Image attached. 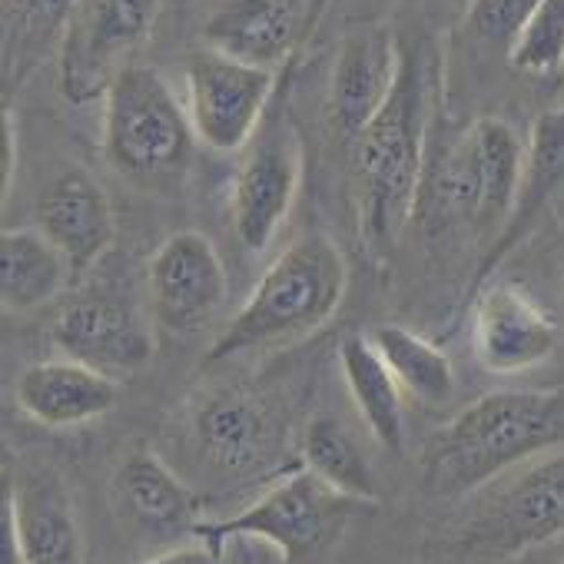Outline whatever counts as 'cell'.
Returning a JSON list of instances; mask_svg holds the SVG:
<instances>
[{
    "instance_id": "1",
    "label": "cell",
    "mask_w": 564,
    "mask_h": 564,
    "mask_svg": "<svg viewBox=\"0 0 564 564\" xmlns=\"http://www.w3.org/2000/svg\"><path fill=\"white\" fill-rule=\"evenodd\" d=\"M432 70L425 44L402 41L395 87L369 127L352 140L356 213L372 252H389L415 219L432 133Z\"/></svg>"
},
{
    "instance_id": "2",
    "label": "cell",
    "mask_w": 564,
    "mask_h": 564,
    "mask_svg": "<svg viewBox=\"0 0 564 564\" xmlns=\"http://www.w3.org/2000/svg\"><path fill=\"white\" fill-rule=\"evenodd\" d=\"M564 448V392L501 389L468 402L422 452V481L435 498H468L518 465Z\"/></svg>"
},
{
    "instance_id": "3",
    "label": "cell",
    "mask_w": 564,
    "mask_h": 564,
    "mask_svg": "<svg viewBox=\"0 0 564 564\" xmlns=\"http://www.w3.org/2000/svg\"><path fill=\"white\" fill-rule=\"evenodd\" d=\"M349 293V262L326 232H303L256 279V286L206 352V366L290 346L319 333Z\"/></svg>"
},
{
    "instance_id": "4",
    "label": "cell",
    "mask_w": 564,
    "mask_h": 564,
    "mask_svg": "<svg viewBox=\"0 0 564 564\" xmlns=\"http://www.w3.org/2000/svg\"><path fill=\"white\" fill-rule=\"evenodd\" d=\"M524 166V140L501 117H478L425 166L415 219L435 236L465 229L491 239L511 216Z\"/></svg>"
},
{
    "instance_id": "5",
    "label": "cell",
    "mask_w": 564,
    "mask_h": 564,
    "mask_svg": "<svg viewBox=\"0 0 564 564\" xmlns=\"http://www.w3.org/2000/svg\"><path fill=\"white\" fill-rule=\"evenodd\" d=\"M104 160L140 186H173L199 147L186 100L156 67L130 64L104 97Z\"/></svg>"
},
{
    "instance_id": "6",
    "label": "cell",
    "mask_w": 564,
    "mask_h": 564,
    "mask_svg": "<svg viewBox=\"0 0 564 564\" xmlns=\"http://www.w3.org/2000/svg\"><path fill=\"white\" fill-rule=\"evenodd\" d=\"M366 501L349 498L313 475L306 465L269 485L249 508L223 521H199L193 538L223 547L232 538H256L272 544L286 564H310L323 557L362 511Z\"/></svg>"
},
{
    "instance_id": "7",
    "label": "cell",
    "mask_w": 564,
    "mask_h": 564,
    "mask_svg": "<svg viewBox=\"0 0 564 564\" xmlns=\"http://www.w3.org/2000/svg\"><path fill=\"white\" fill-rule=\"evenodd\" d=\"M564 538V448L538 455L465 498L458 541L485 557H514Z\"/></svg>"
},
{
    "instance_id": "8",
    "label": "cell",
    "mask_w": 564,
    "mask_h": 564,
    "mask_svg": "<svg viewBox=\"0 0 564 564\" xmlns=\"http://www.w3.org/2000/svg\"><path fill=\"white\" fill-rule=\"evenodd\" d=\"M160 11L163 0H80L57 51L61 97L70 107L104 104L113 80L150 41Z\"/></svg>"
},
{
    "instance_id": "9",
    "label": "cell",
    "mask_w": 564,
    "mask_h": 564,
    "mask_svg": "<svg viewBox=\"0 0 564 564\" xmlns=\"http://www.w3.org/2000/svg\"><path fill=\"white\" fill-rule=\"evenodd\" d=\"M303 166V137L290 110L272 104L265 123L242 150L229 183V223L239 246H246L249 252H262L272 246L296 206Z\"/></svg>"
},
{
    "instance_id": "10",
    "label": "cell",
    "mask_w": 564,
    "mask_h": 564,
    "mask_svg": "<svg viewBox=\"0 0 564 564\" xmlns=\"http://www.w3.org/2000/svg\"><path fill=\"white\" fill-rule=\"evenodd\" d=\"M183 84L199 147L229 156L242 153L265 123L275 104L279 70L239 61L203 44L196 54H189L183 67Z\"/></svg>"
},
{
    "instance_id": "11",
    "label": "cell",
    "mask_w": 564,
    "mask_h": 564,
    "mask_svg": "<svg viewBox=\"0 0 564 564\" xmlns=\"http://www.w3.org/2000/svg\"><path fill=\"white\" fill-rule=\"evenodd\" d=\"M471 352L491 376H521L544 366L561 343L557 319L518 279L495 275L468 300Z\"/></svg>"
},
{
    "instance_id": "12",
    "label": "cell",
    "mask_w": 564,
    "mask_h": 564,
    "mask_svg": "<svg viewBox=\"0 0 564 564\" xmlns=\"http://www.w3.org/2000/svg\"><path fill=\"white\" fill-rule=\"evenodd\" d=\"M147 290L153 319L176 336H193L223 313L229 279L213 239L199 229H180L150 256Z\"/></svg>"
},
{
    "instance_id": "13",
    "label": "cell",
    "mask_w": 564,
    "mask_h": 564,
    "mask_svg": "<svg viewBox=\"0 0 564 564\" xmlns=\"http://www.w3.org/2000/svg\"><path fill=\"white\" fill-rule=\"evenodd\" d=\"M186 432L203 468L226 478H249L269 468L286 435L275 412L246 389L199 395L189 409Z\"/></svg>"
},
{
    "instance_id": "14",
    "label": "cell",
    "mask_w": 564,
    "mask_h": 564,
    "mask_svg": "<svg viewBox=\"0 0 564 564\" xmlns=\"http://www.w3.org/2000/svg\"><path fill=\"white\" fill-rule=\"evenodd\" d=\"M326 4L329 0H216L203 21V44L282 74L313 37Z\"/></svg>"
},
{
    "instance_id": "15",
    "label": "cell",
    "mask_w": 564,
    "mask_h": 564,
    "mask_svg": "<svg viewBox=\"0 0 564 564\" xmlns=\"http://www.w3.org/2000/svg\"><path fill=\"white\" fill-rule=\"evenodd\" d=\"M54 346L113 379L150 366L156 336L143 310L117 293H87L64 306L54 323Z\"/></svg>"
},
{
    "instance_id": "16",
    "label": "cell",
    "mask_w": 564,
    "mask_h": 564,
    "mask_svg": "<svg viewBox=\"0 0 564 564\" xmlns=\"http://www.w3.org/2000/svg\"><path fill=\"white\" fill-rule=\"evenodd\" d=\"M8 564H84L70 491L51 468H24L4 498Z\"/></svg>"
},
{
    "instance_id": "17",
    "label": "cell",
    "mask_w": 564,
    "mask_h": 564,
    "mask_svg": "<svg viewBox=\"0 0 564 564\" xmlns=\"http://www.w3.org/2000/svg\"><path fill=\"white\" fill-rule=\"evenodd\" d=\"M402 64V41L389 24H359L339 41L329 70V123L343 140H356L389 100Z\"/></svg>"
},
{
    "instance_id": "18",
    "label": "cell",
    "mask_w": 564,
    "mask_h": 564,
    "mask_svg": "<svg viewBox=\"0 0 564 564\" xmlns=\"http://www.w3.org/2000/svg\"><path fill=\"white\" fill-rule=\"evenodd\" d=\"M34 226L67 256L74 275L90 272L117 242V216L104 183L74 163L44 183Z\"/></svg>"
},
{
    "instance_id": "19",
    "label": "cell",
    "mask_w": 564,
    "mask_h": 564,
    "mask_svg": "<svg viewBox=\"0 0 564 564\" xmlns=\"http://www.w3.org/2000/svg\"><path fill=\"white\" fill-rule=\"evenodd\" d=\"M564 189V104L538 113L531 123V133L524 140V166H521V183L518 196L511 206L508 223L501 232L488 242L465 296H471L478 286L498 275V269L511 259V252L538 229L541 216L551 209L557 193Z\"/></svg>"
},
{
    "instance_id": "20",
    "label": "cell",
    "mask_w": 564,
    "mask_h": 564,
    "mask_svg": "<svg viewBox=\"0 0 564 564\" xmlns=\"http://www.w3.org/2000/svg\"><path fill=\"white\" fill-rule=\"evenodd\" d=\"M113 501L137 531L153 538L193 534L203 521L199 495L150 448L123 455L113 471Z\"/></svg>"
},
{
    "instance_id": "21",
    "label": "cell",
    "mask_w": 564,
    "mask_h": 564,
    "mask_svg": "<svg viewBox=\"0 0 564 564\" xmlns=\"http://www.w3.org/2000/svg\"><path fill=\"white\" fill-rule=\"evenodd\" d=\"M14 399L24 415L47 429H77L113 412L120 386L113 376L64 356L28 366L14 386Z\"/></svg>"
},
{
    "instance_id": "22",
    "label": "cell",
    "mask_w": 564,
    "mask_h": 564,
    "mask_svg": "<svg viewBox=\"0 0 564 564\" xmlns=\"http://www.w3.org/2000/svg\"><path fill=\"white\" fill-rule=\"evenodd\" d=\"M80 0H0V94L4 107L34 77V70L57 57L67 21Z\"/></svg>"
},
{
    "instance_id": "23",
    "label": "cell",
    "mask_w": 564,
    "mask_h": 564,
    "mask_svg": "<svg viewBox=\"0 0 564 564\" xmlns=\"http://www.w3.org/2000/svg\"><path fill=\"white\" fill-rule=\"evenodd\" d=\"M74 269L37 226H4L0 232V306L24 316L54 303Z\"/></svg>"
},
{
    "instance_id": "24",
    "label": "cell",
    "mask_w": 564,
    "mask_h": 564,
    "mask_svg": "<svg viewBox=\"0 0 564 564\" xmlns=\"http://www.w3.org/2000/svg\"><path fill=\"white\" fill-rule=\"evenodd\" d=\"M339 369L346 379V389L366 422V429L376 435V442L389 452L405 448V412H402V386L369 343V336H346L339 343Z\"/></svg>"
},
{
    "instance_id": "25",
    "label": "cell",
    "mask_w": 564,
    "mask_h": 564,
    "mask_svg": "<svg viewBox=\"0 0 564 564\" xmlns=\"http://www.w3.org/2000/svg\"><path fill=\"white\" fill-rule=\"evenodd\" d=\"M366 336L405 395L422 405H445L455 395V366L442 346L399 323H379Z\"/></svg>"
},
{
    "instance_id": "26",
    "label": "cell",
    "mask_w": 564,
    "mask_h": 564,
    "mask_svg": "<svg viewBox=\"0 0 564 564\" xmlns=\"http://www.w3.org/2000/svg\"><path fill=\"white\" fill-rule=\"evenodd\" d=\"M303 465L349 498H359L366 505L379 501V481L369 455L346 429V422L329 412L310 419L303 432Z\"/></svg>"
},
{
    "instance_id": "27",
    "label": "cell",
    "mask_w": 564,
    "mask_h": 564,
    "mask_svg": "<svg viewBox=\"0 0 564 564\" xmlns=\"http://www.w3.org/2000/svg\"><path fill=\"white\" fill-rule=\"evenodd\" d=\"M541 0H468L465 28L475 41L498 47L511 57V51L528 34Z\"/></svg>"
},
{
    "instance_id": "28",
    "label": "cell",
    "mask_w": 564,
    "mask_h": 564,
    "mask_svg": "<svg viewBox=\"0 0 564 564\" xmlns=\"http://www.w3.org/2000/svg\"><path fill=\"white\" fill-rule=\"evenodd\" d=\"M508 61L531 77L564 70V0H541L528 34Z\"/></svg>"
},
{
    "instance_id": "29",
    "label": "cell",
    "mask_w": 564,
    "mask_h": 564,
    "mask_svg": "<svg viewBox=\"0 0 564 564\" xmlns=\"http://www.w3.org/2000/svg\"><path fill=\"white\" fill-rule=\"evenodd\" d=\"M18 176V120L11 107L0 113V199H11V186Z\"/></svg>"
},
{
    "instance_id": "30",
    "label": "cell",
    "mask_w": 564,
    "mask_h": 564,
    "mask_svg": "<svg viewBox=\"0 0 564 564\" xmlns=\"http://www.w3.org/2000/svg\"><path fill=\"white\" fill-rule=\"evenodd\" d=\"M140 564H223V547L196 538L193 544H176V547H166Z\"/></svg>"
}]
</instances>
